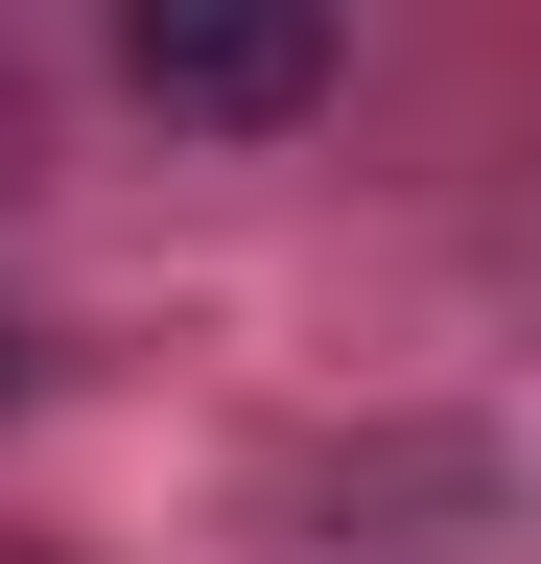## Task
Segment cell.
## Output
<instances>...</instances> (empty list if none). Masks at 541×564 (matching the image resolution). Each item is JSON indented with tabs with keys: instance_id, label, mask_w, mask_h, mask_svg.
<instances>
[{
	"instance_id": "1",
	"label": "cell",
	"mask_w": 541,
	"mask_h": 564,
	"mask_svg": "<svg viewBox=\"0 0 541 564\" xmlns=\"http://www.w3.org/2000/svg\"><path fill=\"white\" fill-rule=\"evenodd\" d=\"M118 70H142L165 118L259 141V118H306V95H329V0H118Z\"/></svg>"
}]
</instances>
